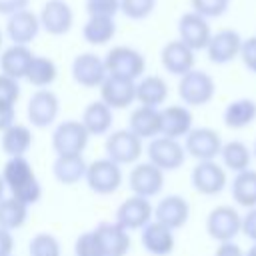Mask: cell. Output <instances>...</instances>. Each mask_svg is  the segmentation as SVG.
<instances>
[{"label": "cell", "instance_id": "6da1fadb", "mask_svg": "<svg viewBox=\"0 0 256 256\" xmlns=\"http://www.w3.org/2000/svg\"><path fill=\"white\" fill-rule=\"evenodd\" d=\"M2 180L10 190L12 198L20 200L26 206L36 204L42 196L40 180L36 178V172L32 164L26 160V156L10 158L2 168Z\"/></svg>", "mask_w": 256, "mask_h": 256}, {"label": "cell", "instance_id": "7a4b0ae2", "mask_svg": "<svg viewBox=\"0 0 256 256\" xmlns=\"http://www.w3.org/2000/svg\"><path fill=\"white\" fill-rule=\"evenodd\" d=\"M108 76H118L126 80H140L146 70V58L132 46H114L104 58Z\"/></svg>", "mask_w": 256, "mask_h": 256}, {"label": "cell", "instance_id": "3957f363", "mask_svg": "<svg viewBox=\"0 0 256 256\" xmlns=\"http://www.w3.org/2000/svg\"><path fill=\"white\" fill-rule=\"evenodd\" d=\"M216 94V82L214 78L204 70H190L188 74L180 76L178 82V96L184 102V106H206Z\"/></svg>", "mask_w": 256, "mask_h": 256}, {"label": "cell", "instance_id": "277c9868", "mask_svg": "<svg viewBox=\"0 0 256 256\" xmlns=\"http://www.w3.org/2000/svg\"><path fill=\"white\" fill-rule=\"evenodd\" d=\"M240 230H242V214L230 204H218L206 216V232L218 244L234 242Z\"/></svg>", "mask_w": 256, "mask_h": 256}, {"label": "cell", "instance_id": "5b68a950", "mask_svg": "<svg viewBox=\"0 0 256 256\" xmlns=\"http://www.w3.org/2000/svg\"><path fill=\"white\" fill-rule=\"evenodd\" d=\"M90 134L80 120H64L52 132V148L56 156H80L88 146Z\"/></svg>", "mask_w": 256, "mask_h": 256}, {"label": "cell", "instance_id": "8992f818", "mask_svg": "<svg viewBox=\"0 0 256 256\" xmlns=\"http://www.w3.org/2000/svg\"><path fill=\"white\" fill-rule=\"evenodd\" d=\"M148 154V162L154 164L156 168H160L162 172H172L182 168V164L186 162V150L184 144L180 140L174 138H166V136H156L148 142L146 148Z\"/></svg>", "mask_w": 256, "mask_h": 256}, {"label": "cell", "instance_id": "52a82bcc", "mask_svg": "<svg viewBox=\"0 0 256 256\" xmlns=\"http://www.w3.org/2000/svg\"><path fill=\"white\" fill-rule=\"evenodd\" d=\"M86 184L96 194H112L122 184V168L120 164L112 162L110 158H98L88 164L86 168Z\"/></svg>", "mask_w": 256, "mask_h": 256}, {"label": "cell", "instance_id": "ba28073f", "mask_svg": "<svg viewBox=\"0 0 256 256\" xmlns=\"http://www.w3.org/2000/svg\"><path fill=\"white\" fill-rule=\"evenodd\" d=\"M222 136L218 134V130L208 128V126H200V128H192L188 132V136L184 138V150L186 156H192L196 162H204V160H216L220 156L222 150Z\"/></svg>", "mask_w": 256, "mask_h": 256}, {"label": "cell", "instance_id": "9c48e42d", "mask_svg": "<svg viewBox=\"0 0 256 256\" xmlns=\"http://www.w3.org/2000/svg\"><path fill=\"white\" fill-rule=\"evenodd\" d=\"M192 188L202 196H216L220 194L228 184V174L224 166L216 160H204L196 162V166L190 172Z\"/></svg>", "mask_w": 256, "mask_h": 256}, {"label": "cell", "instance_id": "30bf717a", "mask_svg": "<svg viewBox=\"0 0 256 256\" xmlns=\"http://www.w3.org/2000/svg\"><path fill=\"white\" fill-rule=\"evenodd\" d=\"M144 152L142 140L128 128L116 130L106 138V158L116 164H136Z\"/></svg>", "mask_w": 256, "mask_h": 256}, {"label": "cell", "instance_id": "8fae6325", "mask_svg": "<svg viewBox=\"0 0 256 256\" xmlns=\"http://www.w3.org/2000/svg\"><path fill=\"white\" fill-rule=\"evenodd\" d=\"M128 186L134 196L152 198L158 196L164 188V172L150 162H136L128 174Z\"/></svg>", "mask_w": 256, "mask_h": 256}, {"label": "cell", "instance_id": "7c38bea8", "mask_svg": "<svg viewBox=\"0 0 256 256\" xmlns=\"http://www.w3.org/2000/svg\"><path fill=\"white\" fill-rule=\"evenodd\" d=\"M212 38V28L208 20L196 12H184L178 20V40H182L188 48L194 52L206 50L208 42Z\"/></svg>", "mask_w": 256, "mask_h": 256}, {"label": "cell", "instance_id": "4fadbf2b", "mask_svg": "<svg viewBox=\"0 0 256 256\" xmlns=\"http://www.w3.org/2000/svg\"><path fill=\"white\" fill-rule=\"evenodd\" d=\"M242 36L232 30V28H222L218 32H212V38L206 46V54L208 60L212 64H230L232 60H236L240 56V48H242Z\"/></svg>", "mask_w": 256, "mask_h": 256}, {"label": "cell", "instance_id": "5bb4252c", "mask_svg": "<svg viewBox=\"0 0 256 256\" xmlns=\"http://www.w3.org/2000/svg\"><path fill=\"white\" fill-rule=\"evenodd\" d=\"M152 220H154V206L150 204L148 198H142V196L132 194L116 210V222L128 232L142 230Z\"/></svg>", "mask_w": 256, "mask_h": 256}, {"label": "cell", "instance_id": "9a60e30c", "mask_svg": "<svg viewBox=\"0 0 256 256\" xmlns=\"http://www.w3.org/2000/svg\"><path fill=\"white\" fill-rule=\"evenodd\" d=\"M58 112H60V100L58 96L48 90V88H40L36 90L30 100H28V120L32 126L36 128H46L50 126L56 118H58Z\"/></svg>", "mask_w": 256, "mask_h": 256}, {"label": "cell", "instance_id": "2e32d148", "mask_svg": "<svg viewBox=\"0 0 256 256\" xmlns=\"http://www.w3.org/2000/svg\"><path fill=\"white\" fill-rule=\"evenodd\" d=\"M38 20H40V28H44L48 34L62 36L70 32L74 24V12L70 4L64 0H48L40 10Z\"/></svg>", "mask_w": 256, "mask_h": 256}, {"label": "cell", "instance_id": "e0dca14e", "mask_svg": "<svg viewBox=\"0 0 256 256\" xmlns=\"http://www.w3.org/2000/svg\"><path fill=\"white\" fill-rule=\"evenodd\" d=\"M108 72L104 66V58L96 56L94 52H82L72 62V78L84 88H100Z\"/></svg>", "mask_w": 256, "mask_h": 256}, {"label": "cell", "instance_id": "ac0fdd59", "mask_svg": "<svg viewBox=\"0 0 256 256\" xmlns=\"http://www.w3.org/2000/svg\"><path fill=\"white\" fill-rule=\"evenodd\" d=\"M196 52L188 48L182 40H170L160 50V62L164 70L172 76H184L190 70H194L196 64Z\"/></svg>", "mask_w": 256, "mask_h": 256}, {"label": "cell", "instance_id": "d6986e66", "mask_svg": "<svg viewBox=\"0 0 256 256\" xmlns=\"http://www.w3.org/2000/svg\"><path fill=\"white\" fill-rule=\"evenodd\" d=\"M100 100L110 110L128 108L136 100V82L118 76H106L100 84Z\"/></svg>", "mask_w": 256, "mask_h": 256}, {"label": "cell", "instance_id": "ffe728a7", "mask_svg": "<svg viewBox=\"0 0 256 256\" xmlns=\"http://www.w3.org/2000/svg\"><path fill=\"white\" fill-rule=\"evenodd\" d=\"M160 122H162L160 136L174 138V140L186 138L188 132L194 128L192 126V122H194L192 110L184 104H170V106L160 108Z\"/></svg>", "mask_w": 256, "mask_h": 256}, {"label": "cell", "instance_id": "44dd1931", "mask_svg": "<svg viewBox=\"0 0 256 256\" xmlns=\"http://www.w3.org/2000/svg\"><path fill=\"white\" fill-rule=\"evenodd\" d=\"M190 218V204L180 194H168L154 206V220L170 230L182 228Z\"/></svg>", "mask_w": 256, "mask_h": 256}, {"label": "cell", "instance_id": "7402d4cb", "mask_svg": "<svg viewBox=\"0 0 256 256\" xmlns=\"http://www.w3.org/2000/svg\"><path fill=\"white\" fill-rule=\"evenodd\" d=\"M104 256H126L132 246L130 232L124 230L118 222H100L94 228Z\"/></svg>", "mask_w": 256, "mask_h": 256}, {"label": "cell", "instance_id": "603a6c76", "mask_svg": "<svg viewBox=\"0 0 256 256\" xmlns=\"http://www.w3.org/2000/svg\"><path fill=\"white\" fill-rule=\"evenodd\" d=\"M140 242L144 246V250L152 256H168L174 252L176 248V238H174V230H170L168 226L152 220L148 222L142 232H140Z\"/></svg>", "mask_w": 256, "mask_h": 256}, {"label": "cell", "instance_id": "cb8c5ba5", "mask_svg": "<svg viewBox=\"0 0 256 256\" xmlns=\"http://www.w3.org/2000/svg\"><path fill=\"white\" fill-rule=\"evenodd\" d=\"M40 32V20L38 14H34L32 10H20L12 16H8L6 22V34L12 40V44H22L28 46Z\"/></svg>", "mask_w": 256, "mask_h": 256}, {"label": "cell", "instance_id": "d4e9b609", "mask_svg": "<svg viewBox=\"0 0 256 256\" xmlns=\"http://www.w3.org/2000/svg\"><path fill=\"white\" fill-rule=\"evenodd\" d=\"M160 108H150V106H138L130 112L128 118V130L136 134L140 140H152L160 136Z\"/></svg>", "mask_w": 256, "mask_h": 256}, {"label": "cell", "instance_id": "484cf974", "mask_svg": "<svg viewBox=\"0 0 256 256\" xmlns=\"http://www.w3.org/2000/svg\"><path fill=\"white\" fill-rule=\"evenodd\" d=\"M32 58H34V54L28 46L12 44L0 54V72L14 80H22L28 74Z\"/></svg>", "mask_w": 256, "mask_h": 256}, {"label": "cell", "instance_id": "4316f807", "mask_svg": "<svg viewBox=\"0 0 256 256\" xmlns=\"http://www.w3.org/2000/svg\"><path fill=\"white\" fill-rule=\"evenodd\" d=\"M168 98V84L162 76L156 74H144L136 82V100L140 106H150V108H160Z\"/></svg>", "mask_w": 256, "mask_h": 256}, {"label": "cell", "instance_id": "83f0119b", "mask_svg": "<svg viewBox=\"0 0 256 256\" xmlns=\"http://www.w3.org/2000/svg\"><path fill=\"white\" fill-rule=\"evenodd\" d=\"M220 164L226 172H244L252 164V148L242 140H228L222 144L220 150Z\"/></svg>", "mask_w": 256, "mask_h": 256}, {"label": "cell", "instance_id": "f1b7e54d", "mask_svg": "<svg viewBox=\"0 0 256 256\" xmlns=\"http://www.w3.org/2000/svg\"><path fill=\"white\" fill-rule=\"evenodd\" d=\"M224 126L230 130H242L256 120V102L252 98H236L226 104L222 112Z\"/></svg>", "mask_w": 256, "mask_h": 256}, {"label": "cell", "instance_id": "f546056e", "mask_svg": "<svg viewBox=\"0 0 256 256\" xmlns=\"http://www.w3.org/2000/svg\"><path fill=\"white\" fill-rule=\"evenodd\" d=\"M80 122L90 136H104L110 132L114 118H112V110L102 100H96L84 108Z\"/></svg>", "mask_w": 256, "mask_h": 256}, {"label": "cell", "instance_id": "4dcf8cb0", "mask_svg": "<svg viewBox=\"0 0 256 256\" xmlns=\"http://www.w3.org/2000/svg\"><path fill=\"white\" fill-rule=\"evenodd\" d=\"M230 196L238 206L246 210L256 208V168L234 174L230 184Z\"/></svg>", "mask_w": 256, "mask_h": 256}, {"label": "cell", "instance_id": "1f68e13d", "mask_svg": "<svg viewBox=\"0 0 256 256\" xmlns=\"http://www.w3.org/2000/svg\"><path fill=\"white\" fill-rule=\"evenodd\" d=\"M0 142H2V150L6 156H10V158L24 156L32 146V130L26 124L14 122L10 128H6L2 132Z\"/></svg>", "mask_w": 256, "mask_h": 256}, {"label": "cell", "instance_id": "d6a6232c", "mask_svg": "<svg viewBox=\"0 0 256 256\" xmlns=\"http://www.w3.org/2000/svg\"><path fill=\"white\" fill-rule=\"evenodd\" d=\"M86 168L88 164L84 162L82 154L80 156H56L54 166H52L56 180L64 186L78 184L86 176Z\"/></svg>", "mask_w": 256, "mask_h": 256}, {"label": "cell", "instance_id": "836d02e7", "mask_svg": "<svg viewBox=\"0 0 256 256\" xmlns=\"http://www.w3.org/2000/svg\"><path fill=\"white\" fill-rule=\"evenodd\" d=\"M116 34V22L114 18H104V16H90L82 28V36L88 44L92 46H102L108 44Z\"/></svg>", "mask_w": 256, "mask_h": 256}, {"label": "cell", "instance_id": "e575fe53", "mask_svg": "<svg viewBox=\"0 0 256 256\" xmlns=\"http://www.w3.org/2000/svg\"><path fill=\"white\" fill-rule=\"evenodd\" d=\"M56 76H58V68H56L54 60L48 56H36L34 54L32 64H30L28 74H26V80L40 90V88L50 86L56 80Z\"/></svg>", "mask_w": 256, "mask_h": 256}, {"label": "cell", "instance_id": "d590c367", "mask_svg": "<svg viewBox=\"0 0 256 256\" xmlns=\"http://www.w3.org/2000/svg\"><path fill=\"white\" fill-rule=\"evenodd\" d=\"M28 218V206L22 204L16 198H4L0 200V228L4 230H16L20 228Z\"/></svg>", "mask_w": 256, "mask_h": 256}, {"label": "cell", "instance_id": "8d00e7d4", "mask_svg": "<svg viewBox=\"0 0 256 256\" xmlns=\"http://www.w3.org/2000/svg\"><path fill=\"white\" fill-rule=\"evenodd\" d=\"M28 254L30 256H62L60 242L54 234L50 232H38L32 236L28 244Z\"/></svg>", "mask_w": 256, "mask_h": 256}, {"label": "cell", "instance_id": "74e56055", "mask_svg": "<svg viewBox=\"0 0 256 256\" xmlns=\"http://www.w3.org/2000/svg\"><path fill=\"white\" fill-rule=\"evenodd\" d=\"M190 6H192V12L210 20V18L224 16L230 8V0H190Z\"/></svg>", "mask_w": 256, "mask_h": 256}, {"label": "cell", "instance_id": "f35d334b", "mask_svg": "<svg viewBox=\"0 0 256 256\" xmlns=\"http://www.w3.org/2000/svg\"><path fill=\"white\" fill-rule=\"evenodd\" d=\"M156 8V0H120V12L132 20L148 18Z\"/></svg>", "mask_w": 256, "mask_h": 256}, {"label": "cell", "instance_id": "ab89813d", "mask_svg": "<svg viewBox=\"0 0 256 256\" xmlns=\"http://www.w3.org/2000/svg\"><path fill=\"white\" fill-rule=\"evenodd\" d=\"M74 256H104L102 246L94 230L82 232L74 242Z\"/></svg>", "mask_w": 256, "mask_h": 256}, {"label": "cell", "instance_id": "60d3db41", "mask_svg": "<svg viewBox=\"0 0 256 256\" xmlns=\"http://www.w3.org/2000/svg\"><path fill=\"white\" fill-rule=\"evenodd\" d=\"M88 16L114 18L120 12V0H86Z\"/></svg>", "mask_w": 256, "mask_h": 256}, {"label": "cell", "instance_id": "b9f144b4", "mask_svg": "<svg viewBox=\"0 0 256 256\" xmlns=\"http://www.w3.org/2000/svg\"><path fill=\"white\" fill-rule=\"evenodd\" d=\"M20 98V86H18V80L6 76L0 72V102H6V104H16Z\"/></svg>", "mask_w": 256, "mask_h": 256}, {"label": "cell", "instance_id": "7bdbcfd3", "mask_svg": "<svg viewBox=\"0 0 256 256\" xmlns=\"http://www.w3.org/2000/svg\"><path fill=\"white\" fill-rule=\"evenodd\" d=\"M240 62L244 64V68L252 74H256V34L250 38L242 40V48H240Z\"/></svg>", "mask_w": 256, "mask_h": 256}, {"label": "cell", "instance_id": "ee69618b", "mask_svg": "<svg viewBox=\"0 0 256 256\" xmlns=\"http://www.w3.org/2000/svg\"><path fill=\"white\" fill-rule=\"evenodd\" d=\"M240 234H244L252 244H256V208H250V210H246V214H242Z\"/></svg>", "mask_w": 256, "mask_h": 256}, {"label": "cell", "instance_id": "f6af8a7d", "mask_svg": "<svg viewBox=\"0 0 256 256\" xmlns=\"http://www.w3.org/2000/svg\"><path fill=\"white\" fill-rule=\"evenodd\" d=\"M14 122H16V108H14V104L0 102V132L10 128Z\"/></svg>", "mask_w": 256, "mask_h": 256}, {"label": "cell", "instance_id": "bcb514c9", "mask_svg": "<svg viewBox=\"0 0 256 256\" xmlns=\"http://www.w3.org/2000/svg\"><path fill=\"white\" fill-rule=\"evenodd\" d=\"M28 0H0V14L2 16H12L20 10H26Z\"/></svg>", "mask_w": 256, "mask_h": 256}, {"label": "cell", "instance_id": "7dc6e473", "mask_svg": "<svg viewBox=\"0 0 256 256\" xmlns=\"http://www.w3.org/2000/svg\"><path fill=\"white\" fill-rule=\"evenodd\" d=\"M214 256H244V250L236 242H222L218 244Z\"/></svg>", "mask_w": 256, "mask_h": 256}, {"label": "cell", "instance_id": "c3c4849f", "mask_svg": "<svg viewBox=\"0 0 256 256\" xmlns=\"http://www.w3.org/2000/svg\"><path fill=\"white\" fill-rule=\"evenodd\" d=\"M12 248H14L12 232L0 228V256H12Z\"/></svg>", "mask_w": 256, "mask_h": 256}, {"label": "cell", "instance_id": "681fc988", "mask_svg": "<svg viewBox=\"0 0 256 256\" xmlns=\"http://www.w3.org/2000/svg\"><path fill=\"white\" fill-rule=\"evenodd\" d=\"M4 192H6V184H4L2 174H0V200H4Z\"/></svg>", "mask_w": 256, "mask_h": 256}, {"label": "cell", "instance_id": "f907efd6", "mask_svg": "<svg viewBox=\"0 0 256 256\" xmlns=\"http://www.w3.org/2000/svg\"><path fill=\"white\" fill-rule=\"evenodd\" d=\"M252 158L256 160V140H254V146H252Z\"/></svg>", "mask_w": 256, "mask_h": 256}, {"label": "cell", "instance_id": "816d5d0a", "mask_svg": "<svg viewBox=\"0 0 256 256\" xmlns=\"http://www.w3.org/2000/svg\"><path fill=\"white\" fill-rule=\"evenodd\" d=\"M0 46H2V32H0Z\"/></svg>", "mask_w": 256, "mask_h": 256}]
</instances>
